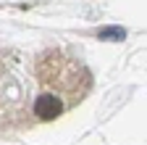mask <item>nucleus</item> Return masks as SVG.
I'll use <instances>...</instances> for the list:
<instances>
[{
  "instance_id": "1",
  "label": "nucleus",
  "mask_w": 147,
  "mask_h": 145,
  "mask_svg": "<svg viewBox=\"0 0 147 145\" xmlns=\"http://www.w3.org/2000/svg\"><path fill=\"white\" fill-rule=\"evenodd\" d=\"M40 79L47 87H58V93L71 95V103L82 100L92 84L87 66L63 56V53H47L40 61Z\"/></svg>"
},
{
  "instance_id": "2",
  "label": "nucleus",
  "mask_w": 147,
  "mask_h": 145,
  "mask_svg": "<svg viewBox=\"0 0 147 145\" xmlns=\"http://www.w3.org/2000/svg\"><path fill=\"white\" fill-rule=\"evenodd\" d=\"M63 111H66V103L58 95H53V93H42V95H37V100H34V116L42 119V121L58 119Z\"/></svg>"
},
{
  "instance_id": "3",
  "label": "nucleus",
  "mask_w": 147,
  "mask_h": 145,
  "mask_svg": "<svg viewBox=\"0 0 147 145\" xmlns=\"http://www.w3.org/2000/svg\"><path fill=\"white\" fill-rule=\"evenodd\" d=\"M97 37L100 40H123L126 37V29L123 27H105V29H97Z\"/></svg>"
}]
</instances>
